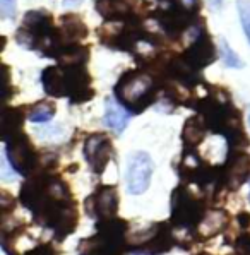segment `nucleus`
I'll return each instance as SVG.
<instances>
[{
  "label": "nucleus",
  "mask_w": 250,
  "mask_h": 255,
  "mask_svg": "<svg viewBox=\"0 0 250 255\" xmlns=\"http://www.w3.org/2000/svg\"><path fill=\"white\" fill-rule=\"evenodd\" d=\"M83 2V0H64V5L65 7H76V5H79V3Z\"/></svg>",
  "instance_id": "23"
},
{
  "label": "nucleus",
  "mask_w": 250,
  "mask_h": 255,
  "mask_svg": "<svg viewBox=\"0 0 250 255\" xmlns=\"http://www.w3.org/2000/svg\"><path fill=\"white\" fill-rule=\"evenodd\" d=\"M154 91L153 79L144 72L124 74L115 88L117 98L130 113H139L149 107L156 98Z\"/></svg>",
  "instance_id": "2"
},
{
  "label": "nucleus",
  "mask_w": 250,
  "mask_h": 255,
  "mask_svg": "<svg viewBox=\"0 0 250 255\" xmlns=\"http://www.w3.org/2000/svg\"><path fill=\"white\" fill-rule=\"evenodd\" d=\"M154 163L151 156L144 151L130 154L127 163V188L132 195H140L149 188Z\"/></svg>",
  "instance_id": "5"
},
{
  "label": "nucleus",
  "mask_w": 250,
  "mask_h": 255,
  "mask_svg": "<svg viewBox=\"0 0 250 255\" xmlns=\"http://www.w3.org/2000/svg\"><path fill=\"white\" fill-rule=\"evenodd\" d=\"M237 221H238V225H240V228H247V226H250V214L240 213L237 216Z\"/></svg>",
  "instance_id": "22"
},
{
  "label": "nucleus",
  "mask_w": 250,
  "mask_h": 255,
  "mask_svg": "<svg viewBox=\"0 0 250 255\" xmlns=\"http://www.w3.org/2000/svg\"><path fill=\"white\" fill-rule=\"evenodd\" d=\"M112 142L105 134H93L84 142V156L88 163L91 164L95 173H103L108 161L112 158Z\"/></svg>",
  "instance_id": "7"
},
{
  "label": "nucleus",
  "mask_w": 250,
  "mask_h": 255,
  "mask_svg": "<svg viewBox=\"0 0 250 255\" xmlns=\"http://www.w3.org/2000/svg\"><path fill=\"white\" fill-rule=\"evenodd\" d=\"M199 255H208V254H199Z\"/></svg>",
  "instance_id": "25"
},
{
  "label": "nucleus",
  "mask_w": 250,
  "mask_h": 255,
  "mask_svg": "<svg viewBox=\"0 0 250 255\" xmlns=\"http://www.w3.org/2000/svg\"><path fill=\"white\" fill-rule=\"evenodd\" d=\"M105 125H107L110 130H113L115 134H122L127 128L128 120H130V112L124 107L119 105L113 98H107L105 101Z\"/></svg>",
  "instance_id": "10"
},
{
  "label": "nucleus",
  "mask_w": 250,
  "mask_h": 255,
  "mask_svg": "<svg viewBox=\"0 0 250 255\" xmlns=\"http://www.w3.org/2000/svg\"><path fill=\"white\" fill-rule=\"evenodd\" d=\"M226 225H228V214L225 211H209V213H206L204 219L199 225L201 226L199 237H201V240L214 237V235H218L220 231L225 230Z\"/></svg>",
  "instance_id": "13"
},
{
  "label": "nucleus",
  "mask_w": 250,
  "mask_h": 255,
  "mask_svg": "<svg viewBox=\"0 0 250 255\" xmlns=\"http://www.w3.org/2000/svg\"><path fill=\"white\" fill-rule=\"evenodd\" d=\"M21 127H22V115L19 108H7L3 112L2 117V134L3 140H9L12 137L21 134Z\"/></svg>",
  "instance_id": "14"
},
{
  "label": "nucleus",
  "mask_w": 250,
  "mask_h": 255,
  "mask_svg": "<svg viewBox=\"0 0 250 255\" xmlns=\"http://www.w3.org/2000/svg\"><path fill=\"white\" fill-rule=\"evenodd\" d=\"M53 115H55V105L48 103V101L36 103L28 112V119L31 122H48Z\"/></svg>",
  "instance_id": "16"
},
{
  "label": "nucleus",
  "mask_w": 250,
  "mask_h": 255,
  "mask_svg": "<svg viewBox=\"0 0 250 255\" xmlns=\"http://www.w3.org/2000/svg\"><path fill=\"white\" fill-rule=\"evenodd\" d=\"M119 207V195L115 187L101 185L96 188V192L86 201V211L91 218H96L98 221L112 219L117 214Z\"/></svg>",
  "instance_id": "6"
},
{
  "label": "nucleus",
  "mask_w": 250,
  "mask_h": 255,
  "mask_svg": "<svg viewBox=\"0 0 250 255\" xmlns=\"http://www.w3.org/2000/svg\"><path fill=\"white\" fill-rule=\"evenodd\" d=\"M177 243L173 237V231L168 228V225L165 223H158V230L153 237L149 238L146 243L139 247H134L132 250L135 252H140V254H151V255H159V254H165L171 247Z\"/></svg>",
  "instance_id": "9"
},
{
  "label": "nucleus",
  "mask_w": 250,
  "mask_h": 255,
  "mask_svg": "<svg viewBox=\"0 0 250 255\" xmlns=\"http://www.w3.org/2000/svg\"><path fill=\"white\" fill-rule=\"evenodd\" d=\"M250 176V158L245 152L233 149V152L228 156L225 168H223V176L221 182L223 185H226L230 190H235L245 183Z\"/></svg>",
  "instance_id": "8"
},
{
  "label": "nucleus",
  "mask_w": 250,
  "mask_h": 255,
  "mask_svg": "<svg viewBox=\"0 0 250 255\" xmlns=\"http://www.w3.org/2000/svg\"><path fill=\"white\" fill-rule=\"evenodd\" d=\"M220 52H221V58H223V62H225V65L233 67V69L244 67V64H242V60L238 58V55L230 48V45L226 43L225 38H221L220 40Z\"/></svg>",
  "instance_id": "17"
},
{
  "label": "nucleus",
  "mask_w": 250,
  "mask_h": 255,
  "mask_svg": "<svg viewBox=\"0 0 250 255\" xmlns=\"http://www.w3.org/2000/svg\"><path fill=\"white\" fill-rule=\"evenodd\" d=\"M237 9H238V15H240L244 33L250 43V0H237Z\"/></svg>",
  "instance_id": "18"
},
{
  "label": "nucleus",
  "mask_w": 250,
  "mask_h": 255,
  "mask_svg": "<svg viewBox=\"0 0 250 255\" xmlns=\"http://www.w3.org/2000/svg\"><path fill=\"white\" fill-rule=\"evenodd\" d=\"M55 252H53V247L52 245H38V247H34L33 250H29L26 255H53Z\"/></svg>",
  "instance_id": "21"
},
{
  "label": "nucleus",
  "mask_w": 250,
  "mask_h": 255,
  "mask_svg": "<svg viewBox=\"0 0 250 255\" xmlns=\"http://www.w3.org/2000/svg\"><path fill=\"white\" fill-rule=\"evenodd\" d=\"M249 125H250V115H249Z\"/></svg>",
  "instance_id": "24"
},
{
  "label": "nucleus",
  "mask_w": 250,
  "mask_h": 255,
  "mask_svg": "<svg viewBox=\"0 0 250 255\" xmlns=\"http://www.w3.org/2000/svg\"><path fill=\"white\" fill-rule=\"evenodd\" d=\"M41 82L45 86V91L50 96H67L65 93V72L64 67H48L43 70Z\"/></svg>",
  "instance_id": "12"
},
{
  "label": "nucleus",
  "mask_w": 250,
  "mask_h": 255,
  "mask_svg": "<svg viewBox=\"0 0 250 255\" xmlns=\"http://www.w3.org/2000/svg\"><path fill=\"white\" fill-rule=\"evenodd\" d=\"M235 252H237V255H250V235L244 233L237 238Z\"/></svg>",
  "instance_id": "19"
},
{
  "label": "nucleus",
  "mask_w": 250,
  "mask_h": 255,
  "mask_svg": "<svg viewBox=\"0 0 250 255\" xmlns=\"http://www.w3.org/2000/svg\"><path fill=\"white\" fill-rule=\"evenodd\" d=\"M206 135V124L199 117H190L185 122V127H183L182 139L187 146H197Z\"/></svg>",
  "instance_id": "15"
},
{
  "label": "nucleus",
  "mask_w": 250,
  "mask_h": 255,
  "mask_svg": "<svg viewBox=\"0 0 250 255\" xmlns=\"http://www.w3.org/2000/svg\"><path fill=\"white\" fill-rule=\"evenodd\" d=\"M7 158L10 159V164L17 173L21 175H29L38 168V164L41 163V159L38 158L36 151H34L33 144L26 135L19 134L7 140Z\"/></svg>",
  "instance_id": "4"
},
{
  "label": "nucleus",
  "mask_w": 250,
  "mask_h": 255,
  "mask_svg": "<svg viewBox=\"0 0 250 255\" xmlns=\"http://www.w3.org/2000/svg\"><path fill=\"white\" fill-rule=\"evenodd\" d=\"M0 15L3 19H12L15 15V0H0Z\"/></svg>",
  "instance_id": "20"
},
{
  "label": "nucleus",
  "mask_w": 250,
  "mask_h": 255,
  "mask_svg": "<svg viewBox=\"0 0 250 255\" xmlns=\"http://www.w3.org/2000/svg\"><path fill=\"white\" fill-rule=\"evenodd\" d=\"M127 223L122 219L98 221V233L91 238L79 242L81 255H124L127 250L125 240Z\"/></svg>",
  "instance_id": "1"
},
{
  "label": "nucleus",
  "mask_w": 250,
  "mask_h": 255,
  "mask_svg": "<svg viewBox=\"0 0 250 255\" xmlns=\"http://www.w3.org/2000/svg\"><path fill=\"white\" fill-rule=\"evenodd\" d=\"M189 55V58L187 60L190 62V65H194V67H204V65H208L213 62L214 58V48L213 45H211V40L208 36H199L197 40L194 41L192 48L187 52Z\"/></svg>",
  "instance_id": "11"
},
{
  "label": "nucleus",
  "mask_w": 250,
  "mask_h": 255,
  "mask_svg": "<svg viewBox=\"0 0 250 255\" xmlns=\"http://www.w3.org/2000/svg\"><path fill=\"white\" fill-rule=\"evenodd\" d=\"M206 216L204 204L195 199L185 187L173 192L171 199V221L182 228H197Z\"/></svg>",
  "instance_id": "3"
}]
</instances>
